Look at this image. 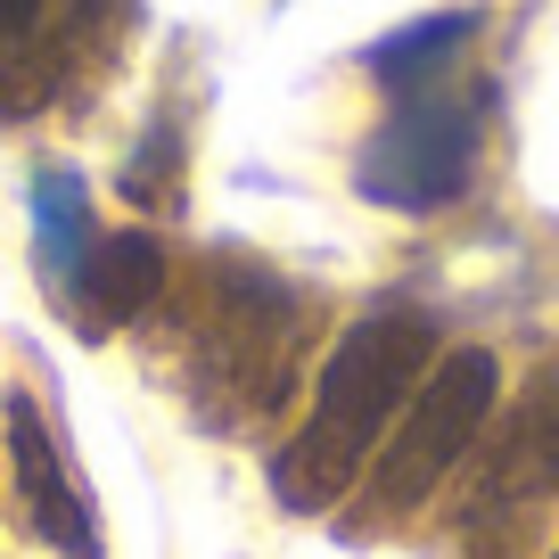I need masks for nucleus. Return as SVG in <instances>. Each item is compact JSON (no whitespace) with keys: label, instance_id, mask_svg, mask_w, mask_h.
I'll return each mask as SVG.
<instances>
[{"label":"nucleus","instance_id":"f257e3e1","mask_svg":"<svg viewBox=\"0 0 559 559\" xmlns=\"http://www.w3.org/2000/svg\"><path fill=\"white\" fill-rule=\"evenodd\" d=\"M437 370V330L419 313H362L337 354L321 362L313 412H305L297 444L272 461V493L280 510H330L346 502V486L370 469L379 437L395 428V412L419 395V379Z\"/></svg>","mask_w":559,"mask_h":559},{"label":"nucleus","instance_id":"39448f33","mask_svg":"<svg viewBox=\"0 0 559 559\" xmlns=\"http://www.w3.org/2000/svg\"><path fill=\"white\" fill-rule=\"evenodd\" d=\"M0 419H9V469H17V510H25V526H34V535L50 543L58 559H99L91 502L74 493L67 453H58V437H50V419H41V403L17 386Z\"/></svg>","mask_w":559,"mask_h":559},{"label":"nucleus","instance_id":"9d476101","mask_svg":"<svg viewBox=\"0 0 559 559\" xmlns=\"http://www.w3.org/2000/svg\"><path fill=\"white\" fill-rule=\"evenodd\" d=\"M551 559H559V551H551Z\"/></svg>","mask_w":559,"mask_h":559},{"label":"nucleus","instance_id":"1a4fd4ad","mask_svg":"<svg viewBox=\"0 0 559 559\" xmlns=\"http://www.w3.org/2000/svg\"><path fill=\"white\" fill-rule=\"evenodd\" d=\"M41 25V0H0V34H34Z\"/></svg>","mask_w":559,"mask_h":559},{"label":"nucleus","instance_id":"0eeeda50","mask_svg":"<svg viewBox=\"0 0 559 559\" xmlns=\"http://www.w3.org/2000/svg\"><path fill=\"white\" fill-rule=\"evenodd\" d=\"M469 41H477V17L453 9V17H428V25H412V34H395L386 50H370V74H379L395 99L403 91H428V83H453Z\"/></svg>","mask_w":559,"mask_h":559},{"label":"nucleus","instance_id":"f03ea898","mask_svg":"<svg viewBox=\"0 0 559 559\" xmlns=\"http://www.w3.org/2000/svg\"><path fill=\"white\" fill-rule=\"evenodd\" d=\"M477 174V99L461 83H428L403 91L395 116L362 140L354 157V181H362L370 206L386 214H437L469 190Z\"/></svg>","mask_w":559,"mask_h":559},{"label":"nucleus","instance_id":"6e6552de","mask_svg":"<svg viewBox=\"0 0 559 559\" xmlns=\"http://www.w3.org/2000/svg\"><path fill=\"white\" fill-rule=\"evenodd\" d=\"M34 239H41V263H50V280L67 288V280L83 272V255L99 247V230H91V190H83V174L50 165V174L34 181Z\"/></svg>","mask_w":559,"mask_h":559},{"label":"nucleus","instance_id":"7ed1b4c3","mask_svg":"<svg viewBox=\"0 0 559 559\" xmlns=\"http://www.w3.org/2000/svg\"><path fill=\"white\" fill-rule=\"evenodd\" d=\"M493 386H502V370H493L486 346L444 354V362L419 379L412 412H403L395 444H386L379 477H370V510H386V519H395V510H419V502H428V493H437L444 477L469 461L477 428L493 419Z\"/></svg>","mask_w":559,"mask_h":559},{"label":"nucleus","instance_id":"423d86ee","mask_svg":"<svg viewBox=\"0 0 559 559\" xmlns=\"http://www.w3.org/2000/svg\"><path fill=\"white\" fill-rule=\"evenodd\" d=\"M157 272H165V247L148 239V230H107L83 255V272L67 280L74 321H83V330H123L140 305L157 297Z\"/></svg>","mask_w":559,"mask_h":559},{"label":"nucleus","instance_id":"20e7f679","mask_svg":"<svg viewBox=\"0 0 559 559\" xmlns=\"http://www.w3.org/2000/svg\"><path fill=\"white\" fill-rule=\"evenodd\" d=\"M551 502H559V379H543L535 395L502 419L493 453L477 461L461 526H469V535L477 526H519V519H535V510H551Z\"/></svg>","mask_w":559,"mask_h":559}]
</instances>
